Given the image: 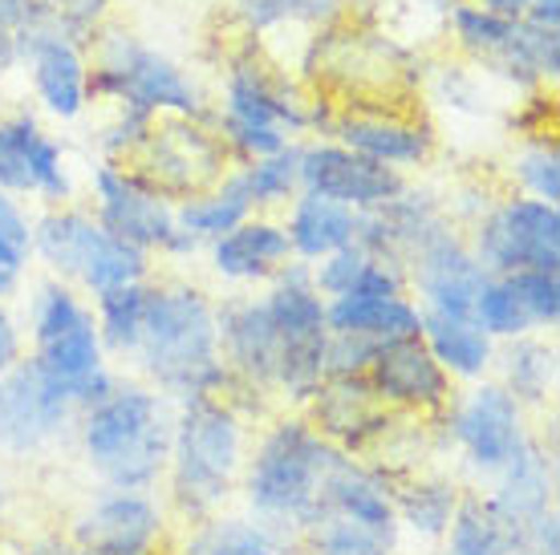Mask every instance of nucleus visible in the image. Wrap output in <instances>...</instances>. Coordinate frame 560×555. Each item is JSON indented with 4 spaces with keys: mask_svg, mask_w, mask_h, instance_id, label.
<instances>
[{
    "mask_svg": "<svg viewBox=\"0 0 560 555\" xmlns=\"http://www.w3.org/2000/svg\"><path fill=\"white\" fill-rule=\"evenodd\" d=\"M334 114L337 102L322 90H305L296 73L265 57L248 37L224 57L220 97L211 102L208 122L240 167L305 139H329Z\"/></svg>",
    "mask_w": 560,
    "mask_h": 555,
    "instance_id": "1",
    "label": "nucleus"
},
{
    "mask_svg": "<svg viewBox=\"0 0 560 555\" xmlns=\"http://www.w3.org/2000/svg\"><path fill=\"white\" fill-rule=\"evenodd\" d=\"M127 365L130 377L159 389L171 402L232 398L236 393V381H232L224 357H220L215 296L196 280H151L139 349Z\"/></svg>",
    "mask_w": 560,
    "mask_h": 555,
    "instance_id": "2",
    "label": "nucleus"
},
{
    "mask_svg": "<svg viewBox=\"0 0 560 555\" xmlns=\"http://www.w3.org/2000/svg\"><path fill=\"white\" fill-rule=\"evenodd\" d=\"M253 410L240 398H183L175 402L171 462L163 507L171 523L196 528L236 503L244 459L253 446Z\"/></svg>",
    "mask_w": 560,
    "mask_h": 555,
    "instance_id": "3",
    "label": "nucleus"
},
{
    "mask_svg": "<svg viewBox=\"0 0 560 555\" xmlns=\"http://www.w3.org/2000/svg\"><path fill=\"white\" fill-rule=\"evenodd\" d=\"M337 454L341 450L325 442L301 410L272 414L248 446L236 491L240 511L296 547L322 515V486Z\"/></svg>",
    "mask_w": 560,
    "mask_h": 555,
    "instance_id": "4",
    "label": "nucleus"
},
{
    "mask_svg": "<svg viewBox=\"0 0 560 555\" xmlns=\"http://www.w3.org/2000/svg\"><path fill=\"white\" fill-rule=\"evenodd\" d=\"M175 402L139 377H118V386L78 414L73 446L85 471L106 491H147L154 495L167 479Z\"/></svg>",
    "mask_w": 560,
    "mask_h": 555,
    "instance_id": "5",
    "label": "nucleus"
},
{
    "mask_svg": "<svg viewBox=\"0 0 560 555\" xmlns=\"http://www.w3.org/2000/svg\"><path fill=\"white\" fill-rule=\"evenodd\" d=\"M16 300H21L16 317L25 329L28 357L70 386L78 410L98 405L122 374L114 369V362L102 349L94 305L73 284L45 276V272L28 280Z\"/></svg>",
    "mask_w": 560,
    "mask_h": 555,
    "instance_id": "6",
    "label": "nucleus"
},
{
    "mask_svg": "<svg viewBox=\"0 0 560 555\" xmlns=\"http://www.w3.org/2000/svg\"><path fill=\"white\" fill-rule=\"evenodd\" d=\"M122 106L147 118H211V97L191 70L130 28L106 25L90 45V110Z\"/></svg>",
    "mask_w": 560,
    "mask_h": 555,
    "instance_id": "7",
    "label": "nucleus"
},
{
    "mask_svg": "<svg viewBox=\"0 0 560 555\" xmlns=\"http://www.w3.org/2000/svg\"><path fill=\"white\" fill-rule=\"evenodd\" d=\"M33 268L73 284L85 300L154 280L151 256L110 236L82 199L66 208L33 211Z\"/></svg>",
    "mask_w": 560,
    "mask_h": 555,
    "instance_id": "8",
    "label": "nucleus"
},
{
    "mask_svg": "<svg viewBox=\"0 0 560 555\" xmlns=\"http://www.w3.org/2000/svg\"><path fill=\"white\" fill-rule=\"evenodd\" d=\"M434 450H451L479 483H491L536 434L533 414L495 377L459 386L439 422H431Z\"/></svg>",
    "mask_w": 560,
    "mask_h": 555,
    "instance_id": "9",
    "label": "nucleus"
},
{
    "mask_svg": "<svg viewBox=\"0 0 560 555\" xmlns=\"http://www.w3.org/2000/svg\"><path fill=\"white\" fill-rule=\"evenodd\" d=\"M85 208L94 211V220L118 236L130 248L147 251L154 264H187L203 256L196 239L179 232L175 220V203L163 191H154L139 170L127 163H102L94 158L85 170Z\"/></svg>",
    "mask_w": 560,
    "mask_h": 555,
    "instance_id": "10",
    "label": "nucleus"
},
{
    "mask_svg": "<svg viewBox=\"0 0 560 555\" xmlns=\"http://www.w3.org/2000/svg\"><path fill=\"white\" fill-rule=\"evenodd\" d=\"M277 329L280 365H277V393L272 402L280 410H301V405L322 389L325 357H329V324H325V296L313 288L308 264L293 260L260 288Z\"/></svg>",
    "mask_w": 560,
    "mask_h": 555,
    "instance_id": "11",
    "label": "nucleus"
},
{
    "mask_svg": "<svg viewBox=\"0 0 560 555\" xmlns=\"http://www.w3.org/2000/svg\"><path fill=\"white\" fill-rule=\"evenodd\" d=\"M488 276L560 272V208L528 194H495L476 223L463 227Z\"/></svg>",
    "mask_w": 560,
    "mask_h": 555,
    "instance_id": "12",
    "label": "nucleus"
},
{
    "mask_svg": "<svg viewBox=\"0 0 560 555\" xmlns=\"http://www.w3.org/2000/svg\"><path fill=\"white\" fill-rule=\"evenodd\" d=\"M0 191L33 208L78 203L82 179L70 163V146L49 130L33 106H9L0 114Z\"/></svg>",
    "mask_w": 560,
    "mask_h": 555,
    "instance_id": "13",
    "label": "nucleus"
},
{
    "mask_svg": "<svg viewBox=\"0 0 560 555\" xmlns=\"http://www.w3.org/2000/svg\"><path fill=\"white\" fill-rule=\"evenodd\" d=\"M78 402L66 381H57L33 357L0 374V454L4 459H42L57 446L73 442Z\"/></svg>",
    "mask_w": 560,
    "mask_h": 555,
    "instance_id": "14",
    "label": "nucleus"
},
{
    "mask_svg": "<svg viewBox=\"0 0 560 555\" xmlns=\"http://www.w3.org/2000/svg\"><path fill=\"white\" fill-rule=\"evenodd\" d=\"M167 507L147 491H106L70 515L66 540L82 555H171Z\"/></svg>",
    "mask_w": 560,
    "mask_h": 555,
    "instance_id": "15",
    "label": "nucleus"
},
{
    "mask_svg": "<svg viewBox=\"0 0 560 555\" xmlns=\"http://www.w3.org/2000/svg\"><path fill=\"white\" fill-rule=\"evenodd\" d=\"M127 167L139 170L142 179L151 182L154 191L167 194L171 203H183V199L215 187L236 163L220 142V134L211 130V122L159 118L147 142H142V151L130 158Z\"/></svg>",
    "mask_w": 560,
    "mask_h": 555,
    "instance_id": "16",
    "label": "nucleus"
},
{
    "mask_svg": "<svg viewBox=\"0 0 560 555\" xmlns=\"http://www.w3.org/2000/svg\"><path fill=\"white\" fill-rule=\"evenodd\" d=\"M407 268V292L422 312H455L471 317L476 296L488 284V272L467 244V232L447 215L431 223L402 256Z\"/></svg>",
    "mask_w": 560,
    "mask_h": 555,
    "instance_id": "17",
    "label": "nucleus"
},
{
    "mask_svg": "<svg viewBox=\"0 0 560 555\" xmlns=\"http://www.w3.org/2000/svg\"><path fill=\"white\" fill-rule=\"evenodd\" d=\"M329 139L350 146L378 167H390L398 175L427 170L439 158V126L415 106H337Z\"/></svg>",
    "mask_w": 560,
    "mask_h": 555,
    "instance_id": "18",
    "label": "nucleus"
},
{
    "mask_svg": "<svg viewBox=\"0 0 560 555\" xmlns=\"http://www.w3.org/2000/svg\"><path fill=\"white\" fill-rule=\"evenodd\" d=\"M215 329H220V357L236 381L240 402L253 410V398L260 405L277 393V365L280 345L277 329L268 317V305L260 292H228L215 300Z\"/></svg>",
    "mask_w": 560,
    "mask_h": 555,
    "instance_id": "19",
    "label": "nucleus"
},
{
    "mask_svg": "<svg viewBox=\"0 0 560 555\" xmlns=\"http://www.w3.org/2000/svg\"><path fill=\"white\" fill-rule=\"evenodd\" d=\"M296 158H301V191L329 199L337 208H350L358 215L386 208L390 199L407 191V175L390 167H378L350 146L334 139H305L296 142Z\"/></svg>",
    "mask_w": 560,
    "mask_h": 555,
    "instance_id": "20",
    "label": "nucleus"
},
{
    "mask_svg": "<svg viewBox=\"0 0 560 555\" xmlns=\"http://www.w3.org/2000/svg\"><path fill=\"white\" fill-rule=\"evenodd\" d=\"M301 414L325 442L365 462H374V454L402 422V414L378 402L365 377H325L322 389L301 405Z\"/></svg>",
    "mask_w": 560,
    "mask_h": 555,
    "instance_id": "21",
    "label": "nucleus"
},
{
    "mask_svg": "<svg viewBox=\"0 0 560 555\" xmlns=\"http://www.w3.org/2000/svg\"><path fill=\"white\" fill-rule=\"evenodd\" d=\"M16 70L25 73L33 110L49 122H82L90 114V54L61 33H33L21 45Z\"/></svg>",
    "mask_w": 560,
    "mask_h": 555,
    "instance_id": "22",
    "label": "nucleus"
},
{
    "mask_svg": "<svg viewBox=\"0 0 560 555\" xmlns=\"http://www.w3.org/2000/svg\"><path fill=\"white\" fill-rule=\"evenodd\" d=\"M365 381L386 410L415 417V422H439L455 398V389H459L419 336L378 349L370 369H365Z\"/></svg>",
    "mask_w": 560,
    "mask_h": 555,
    "instance_id": "23",
    "label": "nucleus"
},
{
    "mask_svg": "<svg viewBox=\"0 0 560 555\" xmlns=\"http://www.w3.org/2000/svg\"><path fill=\"white\" fill-rule=\"evenodd\" d=\"M208 272L232 292H256L277 276L284 264H293V251L284 239L277 215H248V220L211 239L203 248Z\"/></svg>",
    "mask_w": 560,
    "mask_h": 555,
    "instance_id": "24",
    "label": "nucleus"
},
{
    "mask_svg": "<svg viewBox=\"0 0 560 555\" xmlns=\"http://www.w3.org/2000/svg\"><path fill=\"white\" fill-rule=\"evenodd\" d=\"M467 486L455 474L443 471H410L394 483V519L402 531V543H422V547H439L447 535L451 519L459 511V499Z\"/></svg>",
    "mask_w": 560,
    "mask_h": 555,
    "instance_id": "25",
    "label": "nucleus"
},
{
    "mask_svg": "<svg viewBox=\"0 0 560 555\" xmlns=\"http://www.w3.org/2000/svg\"><path fill=\"white\" fill-rule=\"evenodd\" d=\"M488 495L520 528L557 511V450L545 442V434L528 438V446L488 483Z\"/></svg>",
    "mask_w": 560,
    "mask_h": 555,
    "instance_id": "26",
    "label": "nucleus"
},
{
    "mask_svg": "<svg viewBox=\"0 0 560 555\" xmlns=\"http://www.w3.org/2000/svg\"><path fill=\"white\" fill-rule=\"evenodd\" d=\"M329 336H350L370 349H386L419 336L422 308L410 296H337L325 300Z\"/></svg>",
    "mask_w": 560,
    "mask_h": 555,
    "instance_id": "27",
    "label": "nucleus"
},
{
    "mask_svg": "<svg viewBox=\"0 0 560 555\" xmlns=\"http://www.w3.org/2000/svg\"><path fill=\"white\" fill-rule=\"evenodd\" d=\"M419 341L431 349V357L443 365V374L455 386H476L491 377L495 365V341L479 329L471 317H455V312H422Z\"/></svg>",
    "mask_w": 560,
    "mask_h": 555,
    "instance_id": "28",
    "label": "nucleus"
},
{
    "mask_svg": "<svg viewBox=\"0 0 560 555\" xmlns=\"http://www.w3.org/2000/svg\"><path fill=\"white\" fill-rule=\"evenodd\" d=\"M277 220H280V227H284V239H289L293 260H301V264H317L325 256L350 248L353 236H358V211L337 208V203L317 199V194H308V191L296 194Z\"/></svg>",
    "mask_w": 560,
    "mask_h": 555,
    "instance_id": "29",
    "label": "nucleus"
},
{
    "mask_svg": "<svg viewBox=\"0 0 560 555\" xmlns=\"http://www.w3.org/2000/svg\"><path fill=\"white\" fill-rule=\"evenodd\" d=\"M443 555H528L524 547V528L508 519L483 486L463 491L459 511L451 519L447 535L439 543Z\"/></svg>",
    "mask_w": 560,
    "mask_h": 555,
    "instance_id": "30",
    "label": "nucleus"
},
{
    "mask_svg": "<svg viewBox=\"0 0 560 555\" xmlns=\"http://www.w3.org/2000/svg\"><path fill=\"white\" fill-rule=\"evenodd\" d=\"M491 377L516 398L528 414H545L557 393V345L548 336H516L495 345Z\"/></svg>",
    "mask_w": 560,
    "mask_h": 555,
    "instance_id": "31",
    "label": "nucleus"
},
{
    "mask_svg": "<svg viewBox=\"0 0 560 555\" xmlns=\"http://www.w3.org/2000/svg\"><path fill=\"white\" fill-rule=\"evenodd\" d=\"M179 555H296V547L244 511H224L208 523L183 528Z\"/></svg>",
    "mask_w": 560,
    "mask_h": 555,
    "instance_id": "32",
    "label": "nucleus"
},
{
    "mask_svg": "<svg viewBox=\"0 0 560 555\" xmlns=\"http://www.w3.org/2000/svg\"><path fill=\"white\" fill-rule=\"evenodd\" d=\"M248 215H256V211H253V199H248V191H244V182H240L236 167L228 170L215 187H208V191H199V194H191V199L175 203L179 232H187L199 248H208L211 239H220L224 232L240 227Z\"/></svg>",
    "mask_w": 560,
    "mask_h": 555,
    "instance_id": "33",
    "label": "nucleus"
},
{
    "mask_svg": "<svg viewBox=\"0 0 560 555\" xmlns=\"http://www.w3.org/2000/svg\"><path fill=\"white\" fill-rule=\"evenodd\" d=\"M147 292H151V280L114 288L106 296H98V300H90L94 305V320H98L102 349H106L110 362L127 365L135 357L142 336V317H147Z\"/></svg>",
    "mask_w": 560,
    "mask_h": 555,
    "instance_id": "34",
    "label": "nucleus"
},
{
    "mask_svg": "<svg viewBox=\"0 0 560 555\" xmlns=\"http://www.w3.org/2000/svg\"><path fill=\"white\" fill-rule=\"evenodd\" d=\"M508 182L516 194H528V199H545V203H557L560 208V142L557 130H545V134H524V139L512 142V154H508Z\"/></svg>",
    "mask_w": 560,
    "mask_h": 555,
    "instance_id": "35",
    "label": "nucleus"
},
{
    "mask_svg": "<svg viewBox=\"0 0 560 555\" xmlns=\"http://www.w3.org/2000/svg\"><path fill=\"white\" fill-rule=\"evenodd\" d=\"M402 547L407 543H402L398 531H382V528H370V523L322 515L301 535L296 555H402Z\"/></svg>",
    "mask_w": 560,
    "mask_h": 555,
    "instance_id": "36",
    "label": "nucleus"
},
{
    "mask_svg": "<svg viewBox=\"0 0 560 555\" xmlns=\"http://www.w3.org/2000/svg\"><path fill=\"white\" fill-rule=\"evenodd\" d=\"M236 175L244 182L248 199H253L256 215H280L301 194V158H296V146H284V151L253 158V163H240Z\"/></svg>",
    "mask_w": 560,
    "mask_h": 555,
    "instance_id": "37",
    "label": "nucleus"
},
{
    "mask_svg": "<svg viewBox=\"0 0 560 555\" xmlns=\"http://www.w3.org/2000/svg\"><path fill=\"white\" fill-rule=\"evenodd\" d=\"M33 280V211L0 191V300L13 305Z\"/></svg>",
    "mask_w": 560,
    "mask_h": 555,
    "instance_id": "38",
    "label": "nucleus"
},
{
    "mask_svg": "<svg viewBox=\"0 0 560 555\" xmlns=\"http://www.w3.org/2000/svg\"><path fill=\"white\" fill-rule=\"evenodd\" d=\"M236 21L253 42L280 25H308L322 33L341 21V0H236Z\"/></svg>",
    "mask_w": 560,
    "mask_h": 555,
    "instance_id": "39",
    "label": "nucleus"
},
{
    "mask_svg": "<svg viewBox=\"0 0 560 555\" xmlns=\"http://www.w3.org/2000/svg\"><path fill=\"white\" fill-rule=\"evenodd\" d=\"M512 28H516V21L495 16L491 9H483L479 0L447 4V37H451V45L463 54V61H476V66L491 61V57L508 45Z\"/></svg>",
    "mask_w": 560,
    "mask_h": 555,
    "instance_id": "40",
    "label": "nucleus"
},
{
    "mask_svg": "<svg viewBox=\"0 0 560 555\" xmlns=\"http://www.w3.org/2000/svg\"><path fill=\"white\" fill-rule=\"evenodd\" d=\"M471 320H476L479 329H483L495 345L536 333L533 320H528V312H524V305H520V296H516V288H512V280L508 276H488L483 292L476 296Z\"/></svg>",
    "mask_w": 560,
    "mask_h": 555,
    "instance_id": "41",
    "label": "nucleus"
},
{
    "mask_svg": "<svg viewBox=\"0 0 560 555\" xmlns=\"http://www.w3.org/2000/svg\"><path fill=\"white\" fill-rule=\"evenodd\" d=\"M427 85H431V94L439 97L451 114L483 118V114H488V90L495 82L479 70L476 61H443L439 70H431Z\"/></svg>",
    "mask_w": 560,
    "mask_h": 555,
    "instance_id": "42",
    "label": "nucleus"
},
{
    "mask_svg": "<svg viewBox=\"0 0 560 555\" xmlns=\"http://www.w3.org/2000/svg\"><path fill=\"white\" fill-rule=\"evenodd\" d=\"M154 122H159V118H147V114H139V110L110 106L106 118L90 130V146H94V154H98L102 163H130V158L142 151V142H147Z\"/></svg>",
    "mask_w": 560,
    "mask_h": 555,
    "instance_id": "43",
    "label": "nucleus"
},
{
    "mask_svg": "<svg viewBox=\"0 0 560 555\" xmlns=\"http://www.w3.org/2000/svg\"><path fill=\"white\" fill-rule=\"evenodd\" d=\"M42 4L45 16H49V28L70 37L73 45H82L85 54L110 21V0H42Z\"/></svg>",
    "mask_w": 560,
    "mask_h": 555,
    "instance_id": "44",
    "label": "nucleus"
},
{
    "mask_svg": "<svg viewBox=\"0 0 560 555\" xmlns=\"http://www.w3.org/2000/svg\"><path fill=\"white\" fill-rule=\"evenodd\" d=\"M512 288H516L520 305L533 320V329L548 336L560 324V272H516Z\"/></svg>",
    "mask_w": 560,
    "mask_h": 555,
    "instance_id": "45",
    "label": "nucleus"
},
{
    "mask_svg": "<svg viewBox=\"0 0 560 555\" xmlns=\"http://www.w3.org/2000/svg\"><path fill=\"white\" fill-rule=\"evenodd\" d=\"M365 264H370V251L350 244V248H341L334 256L317 260V264H308V276H313V288L322 292L325 300H337V296H350L358 288Z\"/></svg>",
    "mask_w": 560,
    "mask_h": 555,
    "instance_id": "46",
    "label": "nucleus"
},
{
    "mask_svg": "<svg viewBox=\"0 0 560 555\" xmlns=\"http://www.w3.org/2000/svg\"><path fill=\"white\" fill-rule=\"evenodd\" d=\"M25 357V329L9 300H0V374H9Z\"/></svg>",
    "mask_w": 560,
    "mask_h": 555,
    "instance_id": "47",
    "label": "nucleus"
},
{
    "mask_svg": "<svg viewBox=\"0 0 560 555\" xmlns=\"http://www.w3.org/2000/svg\"><path fill=\"white\" fill-rule=\"evenodd\" d=\"M21 555H82V552L61 531H42V535H33L28 543H21Z\"/></svg>",
    "mask_w": 560,
    "mask_h": 555,
    "instance_id": "48",
    "label": "nucleus"
},
{
    "mask_svg": "<svg viewBox=\"0 0 560 555\" xmlns=\"http://www.w3.org/2000/svg\"><path fill=\"white\" fill-rule=\"evenodd\" d=\"M520 21L540 28H560V0H528V9H524Z\"/></svg>",
    "mask_w": 560,
    "mask_h": 555,
    "instance_id": "49",
    "label": "nucleus"
},
{
    "mask_svg": "<svg viewBox=\"0 0 560 555\" xmlns=\"http://www.w3.org/2000/svg\"><path fill=\"white\" fill-rule=\"evenodd\" d=\"M483 9H491L495 16H508V21H520L524 9H528V0H479Z\"/></svg>",
    "mask_w": 560,
    "mask_h": 555,
    "instance_id": "50",
    "label": "nucleus"
},
{
    "mask_svg": "<svg viewBox=\"0 0 560 555\" xmlns=\"http://www.w3.org/2000/svg\"><path fill=\"white\" fill-rule=\"evenodd\" d=\"M13 503H16V486H13V479H9V471H4V462H0V523L9 519Z\"/></svg>",
    "mask_w": 560,
    "mask_h": 555,
    "instance_id": "51",
    "label": "nucleus"
},
{
    "mask_svg": "<svg viewBox=\"0 0 560 555\" xmlns=\"http://www.w3.org/2000/svg\"><path fill=\"white\" fill-rule=\"evenodd\" d=\"M9 106H13V90H9V73L0 70V114H9Z\"/></svg>",
    "mask_w": 560,
    "mask_h": 555,
    "instance_id": "52",
    "label": "nucleus"
},
{
    "mask_svg": "<svg viewBox=\"0 0 560 555\" xmlns=\"http://www.w3.org/2000/svg\"><path fill=\"white\" fill-rule=\"evenodd\" d=\"M427 555H443V552H439V547H431V552H427Z\"/></svg>",
    "mask_w": 560,
    "mask_h": 555,
    "instance_id": "53",
    "label": "nucleus"
},
{
    "mask_svg": "<svg viewBox=\"0 0 560 555\" xmlns=\"http://www.w3.org/2000/svg\"><path fill=\"white\" fill-rule=\"evenodd\" d=\"M443 4H459V0H443Z\"/></svg>",
    "mask_w": 560,
    "mask_h": 555,
    "instance_id": "54",
    "label": "nucleus"
}]
</instances>
